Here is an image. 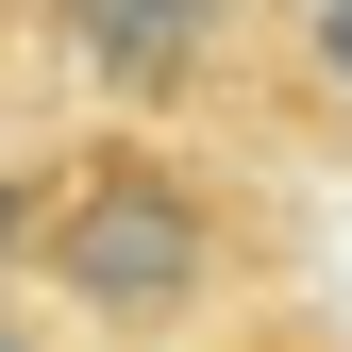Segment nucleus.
<instances>
[{"label": "nucleus", "mask_w": 352, "mask_h": 352, "mask_svg": "<svg viewBox=\"0 0 352 352\" xmlns=\"http://www.w3.org/2000/svg\"><path fill=\"white\" fill-rule=\"evenodd\" d=\"M84 84H118V101H185L218 67V34H235V0H51Z\"/></svg>", "instance_id": "obj_2"}, {"label": "nucleus", "mask_w": 352, "mask_h": 352, "mask_svg": "<svg viewBox=\"0 0 352 352\" xmlns=\"http://www.w3.org/2000/svg\"><path fill=\"white\" fill-rule=\"evenodd\" d=\"M34 201H51V185H17V168H0V285L34 269Z\"/></svg>", "instance_id": "obj_3"}, {"label": "nucleus", "mask_w": 352, "mask_h": 352, "mask_svg": "<svg viewBox=\"0 0 352 352\" xmlns=\"http://www.w3.org/2000/svg\"><path fill=\"white\" fill-rule=\"evenodd\" d=\"M34 269H51L84 319H118V336H168V319L218 285V201H201L168 151H84L67 185L34 201Z\"/></svg>", "instance_id": "obj_1"}, {"label": "nucleus", "mask_w": 352, "mask_h": 352, "mask_svg": "<svg viewBox=\"0 0 352 352\" xmlns=\"http://www.w3.org/2000/svg\"><path fill=\"white\" fill-rule=\"evenodd\" d=\"M319 67H336V84H352V0H319Z\"/></svg>", "instance_id": "obj_4"}, {"label": "nucleus", "mask_w": 352, "mask_h": 352, "mask_svg": "<svg viewBox=\"0 0 352 352\" xmlns=\"http://www.w3.org/2000/svg\"><path fill=\"white\" fill-rule=\"evenodd\" d=\"M0 352H34V336H17V319H0Z\"/></svg>", "instance_id": "obj_5"}]
</instances>
